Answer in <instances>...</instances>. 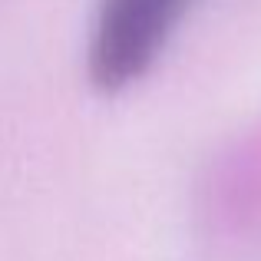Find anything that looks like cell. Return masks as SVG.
<instances>
[{
  "mask_svg": "<svg viewBox=\"0 0 261 261\" xmlns=\"http://www.w3.org/2000/svg\"><path fill=\"white\" fill-rule=\"evenodd\" d=\"M192 0H102L89 43L96 86L119 89L152 66Z\"/></svg>",
  "mask_w": 261,
  "mask_h": 261,
  "instance_id": "obj_1",
  "label": "cell"
}]
</instances>
